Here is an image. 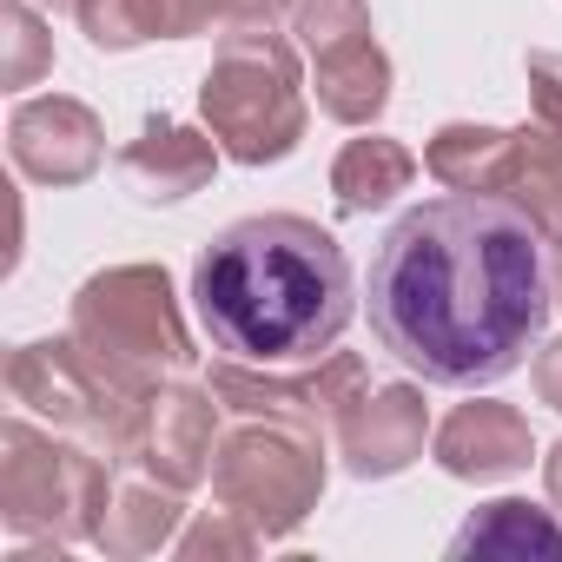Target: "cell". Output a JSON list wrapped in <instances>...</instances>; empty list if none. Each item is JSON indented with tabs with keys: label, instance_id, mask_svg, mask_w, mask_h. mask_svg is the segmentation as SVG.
<instances>
[{
	"label": "cell",
	"instance_id": "1",
	"mask_svg": "<svg viewBox=\"0 0 562 562\" xmlns=\"http://www.w3.org/2000/svg\"><path fill=\"white\" fill-rule=\"evenodd\" d=\"M555 238L503 192H443L411 205L378 258L364 312L378 345L443 391L509 378L555 312Z\"/></svg>",
	"mask_w": 562,
	"mask_h": 562
},
{
	"label": "cell",
	"instance_id": "2",
	"mask_svg": "<svg viewBox=\"0 0 562 562\" xmlns=\"http://www.w3.org/2000/svg\"><path fill=\"white\" fill-rule=\"evenodd\" d=\"M192 299L212 351L238 364H292L325 358L345 338L358 318V278L318 218L258 212L199 251Z\"/></svg>",
	"mask_w": 562,
	"mask_h": 562
},
{
	"label": "cell",
	"instance_id": "3",
	"mask_svg": "<svg viewBox=\"0 0 562 562\" xmlns=\"http://www.w3.org/2000/svg\"><path fill=\"white\" fill-rule=\"evenodd\" d=\"M205 133L218 139L225 159L238 166H278L305 139V80H299V47L278 41L271 27H238L205 67L199 87Z\"/></svg>",
	"mask_w": 562,
	"mask_h": 562
},
{
	"label": "cell",
	"instance_id": "4",
	"mask_svg": "<svg viewBox=\"0 0 562 562\" xmlns=\"http://www.w3.org/2000/svg\"><path fill=\"white\" fill-rule=\"evenodd\" d=\"M8 397L41 411L54 430H74L87 443H100L113 463L139 457L146 437V404L153 391L126 384L113 364H100L74 331L67 338H34L8 358Z\"/></svg>",
	"mask_w": 562,
	"mask_h": 562
},
{
	"label": "cell",
	"instance_id": "5",
	"mask_svg": "<svg viewBox=\"0 0 562 562\" xmlns=\"http://www.w3.org/2000/svg\"><path fill=\"white\" fill-rule=\"evenodd\" d=\"M74 338L113 364L126 384L159 391L166 371L192 364V331L179 318L166 265H113L74 292Z\"/></svg>",
	"mask_w": 562,
	"mask_h": 562
},
{
	"label": "cell",
	"instance_id": "6",
	"mask_svg": "<svg viewBox=\"0 0 562 562\" xmlns=\"http://www.w3.org/2000/svg\"><path fill=\"white\" fill-rule=\"evenodd\" d=\"M113 503V457L93 443H54L47 430H34L27 417L0 424V516L14 536H54L74 542L100 529Z\"/></svg>",
	"mask_w": 562,
	"mask_h": 562
},
{
	"label": "cell",
	"instance_id": "7",
	"mask_svg": "<svg viewBox=\"0 0 562 562\" xmlns=\"http://www.w3.org/2000/svg\"><path fill=\"white\" fill-rule=\"evenodd\" d=\"M212 496L251 522L265 542L292 536L318 496H325V450H318V430H299V424H278V417H251L245 430H232L212 457Z\"/></svg>",
	"mask_w": 562,
	"mask_h": 562
},
{
	"label": "cell",
	"instance_id": "8",
	"mask_svg": "<svg viewBox=\"0 0 562 562\" xmlns=\"http://www.w3.org/2000/svg\"><path fill=\"white\" fill-rule=\"evenodd\" d=\"M205 384L238 417H278V424H299V430H318V437L331 430L338 437V424L371 391V371H364L358 351H325L305 371H251V364L225 358V364H212Z\"/></svg>",
	"mask_w": 562,
	"mask_h": 562
},
{
	"label": "cell",
	"instance_id": "9",
	"mask_svg": "<svg viewBox=\"0 0 562 562\" xmlns=\"http://www.w3.org/2000/svg\"><path fill=\"white\" fill-rule=\"evenodd\" d=\"M8 153L27 179L41 186H80L100 172L106 159V133H100V113L87 100H67V93H47V100H21L14 120H8Z\"/></svg>",
	"mask_w": 562,
	"mask_h": 562
},
{
	"label": "cell",
	"instance_id": "10",
	"mask_svg": "<svg viewBox=\"0 0 562 562\" xmlns=\"http://www.w3.org/2000/svg\"><path fill=\"white\" fill-rule=\"evenodd\" d=\"M212 457H218V397L212 384H159L153 404H146V437H139V470L172 483V490H192L212 476Z\"/></svg>",
	"mask_w": 562,
	"mask_h": 562
},
{
	"label": "cell",
	"instance_id": "11",
	"mask_svg": "<svg viewBox=\"0 0 562 562\" xmlns=\"http://www.w3.org/2000/svg\"><path fill=\"white\" fill-rule=\"evenodd\" d=\"M424 437H430V411H424V391L417 384H378L358 397V411L338 424V457L351 476L378 483V476H397L424 457Z\"/></svg>",
	"mask_w": 562,
	"mask_h": 562
},
{
	"label": "cell",
	"instance_id": "12",
	"mask_svg": "<svg viewBox=\"0 0 562 562\" xmlns=\"http://www.w3.org/2000/svg\"><path fill=\"white\" fill-rule=\"evenodd\" d=\"M437 463L463 483H496V476H516L529 470L536 457V437H529V417L516 404H496V397H476V404H457L437 437H430Z\"/></svg>",
	"mask_w": 562,
	"mask_h": 562
},
{
	"label": "cell",
	"instance_id": "13",
	"mask_svg": "<svg viewBox=\"0 0 562 562\" xmlns=\"http://www.w3.org/2000/svg\"><path fill=\"white\" fill-rule=\"evenodd\" d=\"M218 172V139L212 133H192L166 113H153L139 126V139L120 153V179L146 199V205H172V199H192L205 192Z\"/></svg>",
	"mask_w": 562,
	"mask_h": 562
},
{
	"label": "cell",
	"instance_id": "14",
	"mask_svg": "<svg viewBox=\"0 0 562 562\" xmlns=\"http://www.w3.org/2000/svg\"><path fill=\"white\" fill-rule=\"evenodd\" d=\"M318 106L345 126H371L391 106V60L371 34L318 54Z\"/></svg>",
	"mask_w": 562,
	"mask_h": 562
},
{
	"label": "cell",
	"instance_id": "15",
	"mask_svg": "<svg viewBox=\"0 0 562 562\" xmlns=\"http://www.w3.org/2000/svg\"><path fill=\"white\" fill-rule=\"evenodd\" d=\"M411 179H417V153L404 146V139H384V133H371V139H351L345 153H338V166H331V192H338V212H378V205H391L397 192H411Z\"/></svg>",
	"mask_w": 562,
	"mask_h": 562
},
{
	"label": "cell",
	"instance_id": "16",
	"mask_svg": "<svg viewBox=\"0 0 562 562\" xmlns=\"http://www.w3.org/2000/svg\"><path fill=\"white\" fill-rule=\"evenodd\" d=\"M179 516H186V503H179L172 483H159V476L153 483H126V490H113L93 542L106 555H153V549H166L179 536Z\"/></svg>",
	"mask_w": 562,
	"mask_h": 562
},
{
	"label": "cell",
	"instance_id": "17",
	"mask_svg": "<svg viewBox=\"0 0 562 562\" xmlns=\"http://www.w3.org/2000/svg\"><path fill=\"white\" fill-rule=\"evenodd\" d=\"M509 146H516V133L457 120V126H443V133L424 146V166H430V179L450 186V192H503V179H509Z\"/></svg>",
	"mask_w": 562,
	"mask_h": 562
},
{
	"label": "cell",
	"instance_id": "18",
	"mask_svg": "<svg viewBox=\"0 0 562 562\" xmlns=\"http://www.w3.org/2000/svg\"><path fill=\"white\" fill-rule=\"evenodd\" d=\"M503 199H516V205H522V212H529L549 238H562V133H555L549 120L516 126Z\"/></svg>",
	"mask_w": 562,
	"mask_h": 562
},
{
	"label": "cell",
	"instance_id": "19",
	"mask_svg": "<svg viewBox=\"0 0 562 562\" xmlns=\"http://www.w3.org/2000/svg\"><path fill=\"white\" fill-rule=\"evenodd\" d=\"M450 555H562V522L536 503L503 496V503H483L457 529Z\"/></svg>",
	"mask_w": 562,
	"mask_h": 562
},
{
	"label": "cell",
	"instance_id": "20",
	"mask_svg": "<svg viewBox=\"0 0 562 562\" xmlns=\"http://www.w3.org/2000/svg\"><path fill=\"white\" fill-rule=\"evenodd\" d=\"M74 21L106 54H126V47L166 34V8H159V0H74Z\"/></svg>",
	"mask_w": 562,
	"mask_h": 562
},
{
	"label": "cell",
	"instance_id": "21",
	"mask_svg": "<svg viewBox=\"0 0 562 562\" xmlns=\"http://www.w3.org/2000/svg\"><path fill=\"white\" fill-rule=\"evenodd\" d=\"M47 67H54L47 21L27 8V0H8V8H0V87H34Z\"/></svg>",
	"mask_w": 562,
	"mask_h": 562
},
{
	"label": "cell",
	"instance_id": "22",
	"mask_svg": "<svg viewBox=\"0 0 562 562\" xmlns=\"http://www.w3.org/2000/svg\"><path fill=\"white\" fill-rule=\"evenodd\" d=\"M292 34L318 60V54H331L345 41H364L371 34V8L364 0H292Z\"/></svg>",
	"mask_w": 562,
	"mask_h": 562
},
{
	"label": "cell",
	"instance_id": "23",
	"mask_svg": "<svg viewBox=\"0 0 562 562\" xmlns=\"http://www.w3.org/2000/svg\"><path fill=\"white\" fill-rule=\"evenodd\" d=\"M258 542H265V536H258L251 522H238V516L218 503V509H205V516L179 536V555H186V562H245Z\"/></svg>",
	"mask_w": 562,
	"mask_h": 562
},
{
	"label": "cell",
	"instance_id": "24",
	"mask_svg": "<svg viewBox=\"0 0 562 562\" xmlns=\"http://www.w3.org/2000/svg\"><path fill=\"white\" fill-rule=\"evenodd\" d=\"M522 74H529V106H536V120H549V126L562 133V54L536 47Z\"/></svg>",
	"mask_w": 562,
	"mask_h": 562
},
{
	"label": "cell",
	"instance_id": "25",
	"mask_svg": "<svg viewBox=\"0 0 562 562\" xmlns=\"http://www.w3.org/2000/svg\"><path fill=\"white\" fill-rule=\"evenodd\" d=\"M166 8V41H186V34H205L212 21H232V0H159Z\"/></svg>",
	"mask_w": 562,
	"mask_h": 562
},
{
	"label": "cell",
	"instance_id": "26",
	"mask_svg": "<svg viewBox=\"0 0 562 562\" xmlns=\"http://www.w3.org/2000/svg\"><path fill=\"white\" fill-rule=\"evenodd\" d=\"M529 384H536V397H542L549 411H562V338H549V345L536 351V364H529Z\"/></svg>",
	"mask_w": 562,
	"mask_h": 562
},
{
	"label": "cell",
	"instance_id": "27",
	"mask_svg": "<svg viewBox=\"0 0 562 562\" xmlns=\"http://www.w3.org/2000/svg\"><path fill=\"white\" fill-rule=\"evenodd\" d=\"M278 14H292V0H232V21L225 27H271Z\"/></svg>",
	"mask_w": 562,
	"mask_h": 562
},
{
	"label": "cell",
	"instance_id": "28",
	"mask_svg": "<svg viewBox=\"0 0 562 562\" xmlns=\"http://www.w3.org/2000/svg\"><path fill=\"white\" fill-rule=\"evenodd\" d=\"M542 483H549V503L562 509V443H555V450L542 457Z\"/></svg>",
	"mask_w": 562,
	"mask_h": 562
},
{
	"label": "cell",
	"instance_id": "29",
	"mask_svg": "<svg viewBox=\"0 0 562 562\" xmlns=\"http://www.w3.org/2000/svg\"><path fill=\"white\" fill-rule=\"evenodd\" d=\"M555 305H562V238H555Z\"/></svg>",
	"mask_w": 562,
	"mask_h": 562
},
{
	"label": "cell",
	"instance_id": "30",
	"mask_svg": "<svg viewBox=\"0 0 562 562\" xmlns=\"http://www.w3.org/2000/svg\"><path fill=\"white\" fill-rule=\"evenodd\" d=\"M54 8H60V0H54ZM67 8H74V0H67Z\"/></svg>",
	"mask_w": 562,
	"mask_h": 562
}]
</instances>
